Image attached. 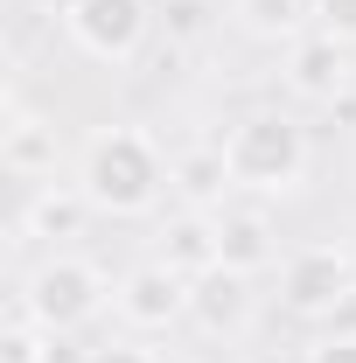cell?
<instances>
[{
  "instance_id": "2e32d148",
  "label": "cell",
  "mask_w": 356,
  "mask_h": 363,
  "mask_svg": "<svg viewBox=\"0 0 356 363\" xmlns=\"http://www.w3.org/2000/svg\"><path fill=\"white\" fill-rule=\"evenodd\" d=\"M314 28L356 49V0H314Z\"/></svg>"
},
{
  "instance_id": "4fadbf2b",
  "label": "cell",
  "mask_w": 356,
  "mask_h": 363,
  "mask_svg": "<svg viewBox=\"0 0 356 363\" xmlns=\"http://www.w3.org/2000/svg\"><path fill=\"white\" fill-rule=\"evenodd\" d=\"M189 321L203 328V335H245V321H252V272H203V279H189Z\"/></svg>"
},
{
  "instance_id": "3957f363",
  "label": "cell",
  "mask_w": 356,
  "mask_h": 363,
  "mask_svg": "<svg viewBox=\"0 0 356 363\" xmlns=\"http://www.w3.org/2000/svg\"><path fill=\"white\" fill-rule=\"evenodd\" d=\"M112 294H119V286L91 266L84 252H43L35 266L21 272V286H14V301L43 321V328H56V335L91 328V321L112 308Z\"/></svg>"
},
{
  "instance_id": "44dd1931",
  "label": "cell",
  "mask_w": 356,
  "mask_h": 363,
  "mask_svg": "<svg viewBox=\"0 0 356 363\" xmlns=\"http://www.w3.org/2000/svg\"><path fill=\"white\" fill-rule=\"evenodd\" d=\"M328 112H335V119H343V126H356V84L343 91V98H335V105H328Z\"/></svg>"
},
{
  "instance_id": "ac0fdd59",
  "label": "cell",
  "mask_w": 356,
  "mask_h": 363,
  "mask_svg": "<svg viewBox=\"0 0 356 363\" xmlns=\"http://www.w3.org/2000/svg\"><path fill=\"white\" fill-rule=\"evenodd\" d=\"M203 14H210L203 0H168V14H161L168 21V43H196L203 35Z\"/></svg>"
},
{
  "instance_id": "7a4b0ae2",
  "label": "cell",
  "mask_w": 356,
  "mask_h": 363,
  "mask_svg": "<svg viewBox=\"0 0 356 363\" xmlns=\"http://www.w3.org/2000/svg\"><path fill=\"white\" fill-rule=\"evenodd\" d=\"M77 189L98 217H147L168 196V154L140 126H98L77 154Z\"/></svg>"
},
{
  "instance_id": "8fae6325",
  "label": "cell",
  "mask_w": 356,
  "mask_h": 363,
  "mask_svg": "<svg viewBox=\"0 0 356 363\" xmlns=\"http://www.w3.org/2000/svg\"><path fill=\"white\" fill-rule=\"evenodd\" d=\"M91 217H98V210H91V196L77 189V182H43V189H28L14 238H43L49 252H63L70 238H84Z\"/></svg>"
},
{
  "instance_id": "5bb4252c",
  "label": "cell",
  "mask_w": 356,
  "mask_h": 363,
  "mask_svg": "<svg viewBox=\"0 0 356 363\" xmlns=\"http://www.w3.org/2000/svg\"><path fill=\"white\" fill-rule=\"evenodd\" d=\"M230 21H238L252 43L287 49V43H301V35H308L314 0H230Z\"/></svg>"
},
{
  "instance_id": "30bf717a",
  "label": "cell",
  "mask_w": 356,
  "mask_h": 363,
  "mask_svg": "<svg viewBox=\"0 0 356 363\" xmlns=\"http://www.w3.org/2000/svg\"><path fill=\"white\" fill-rule=\"evenodd\" d=\"M0 161H7V175H14V182H28V189L56 182V126H49V119H35V112L21 105V91H7Z\"/></svg>"
},
{
  "instance_id": "7c38bea8",
  "label": "cell",
  "mask_w": 356,
  "mask_h": 363,
  "mask_svg": "<svg viewBox=\"0 0 356 363\" xmlns=\"http://www.w3.org/2000/svg\"><path fill=\"white\" fill-rule=\"evenodd\" d=\"M217 238H223V266L230 272H259L279 266V224L266 203H223L217 210Z\"/></svg>"
},
{
  "instance_id": "8992f818",
  "label": "cell",
  "mask_w": 356,
  "mask_h": 363,
  "mask_svg": "<svg viewBox=\"0 0 356 363\" xmlns=\"http://www.w3.org/2000/svg\"><path fill=\"white\" fill-rule=\"evenodd\" d=\"M112 315L126 321L133 335H168L175 321H189V279L175 266H161V259H140L133 272H119Z\"/></svg>"
},
{
  "instance_id": "ffe728a7",
  "label": "cell",
  "mask_w": 356,
  "mask_h": 363,
  "mask_svg": "<svg viewBox=\"0 0 356 363\" xmlns=\"http://www.w3.org/2000/svg\"><path fill=\"white\" fill-rule=\"evenodd\" d=\"M77 7H84V0H35V14H49V21H70Z\"/></svg>"
},
{
  "instance_id": "e0dca14e",
  "label": "cell",
  "mask_w": 356,
  "mask_h": 363,
  "mask_svg": "<svg viewBox=\"0 0 356 363\" xmlns=\"http://www.w3.org/2000/svg\"><path fill=\"white\" fill-rule=\"evenodd\" d=\"M301 363H356V335H350V328H321Z\"/></svg>"
},
{
  "instance_id": "ba28073f",
  "label": "cell",
  "mask_w": 356,
  "mask_h": 363,
  "mask_svg": "<svg viewBox=\"0 0 356 363\" xmlns=\"http://www.w3.org/2000/svg\"><path fill=\"white\" fill-rule=\"evenodd\" d=\"M168 196L182 210H223L238 196L230 161H223V140H189V147L168 154Z\"/></svg>"
},
{
  "instance_id": "7402d4cb",
  "label": "cell",
  "mask_w": 356,
  "mask_h": 363,
  "mask_svg": "<svg viewBox=\"0 0 356 363\" xmlns=\"http://www.w3.org/2000/svg\"><path fill=\"white\" fill-rule=\"evenodd\" d=\"M189 363H196V357H189Z\"/></svg>"
},
{
  "instance_id": "6da1fadb",
  "label": "cell",
  "mask_w": 356,
  "mask_h": 363,
  "mask_svg": "<svg viewBox=\"0 0 356 363\" xmlns=\"http://www.w3.org/2000/svg\"><path fill=\"white\" fill-rule=\"evenodd\" d=\"M223 161H230V182H238V196H301L314 175V140L308 126L294 119V112H279V105H259V112H238L230 126H223Z\"/></svg>"
},
{
  "instance_id": "5b68a950",
  "label": "cell",
  "mask_w": 356,
  "mask_h": 363,
  "mask_svg": "<svg viewBox=\"0 0 356 363\" xmlns=\"http://www.w3.org/2000/svg\"><path fill=\"white\" fill-rule=\"evenodd\" d=\"M63 28H70V49H77V56L119 70V63H133L140 49H147V35H154V0H84Z\"/></svg>"
},
{
  "instance_id": "9c48e42d",
  "label": "cell",
  "mask_w": 356,
  "mask_h": 363,
  "mask_svg": "<svg viewBox=\"0 0 356 363\" xmlns=\"http://www.w3.org/2000/svg\"><path fill=\"white\" fill-rule=\"evenodd\" d=\"M154 259L175 266L182 279H203V272L223 266V238H217V210H168L161 230H154Z\"/></svg>"
},
{
  "instance_id": "277c9868",
  "label": "cell",
  "mask_w": 356,
  "mask_h": 363,
  "mask_svg": "<svg viewBox=\"0 0 356 363\" xmlns=\"http://www.w3.org/2000/svg\"><path fill=\"white\" fill-rule=\"evenodd\" d=\"M356 301V252L350 245H301L279 266V308L294 321H328Z\"/></svg>"
},
{
  "instance_id": "52a82bcc",
  "label": "cell",
  "mask_w": 356,
  "mask_h": 363,
  "mask_svg": "<svg viewBox=\"0 0 356 363\" xmlns=\"http://www.w3.org/2000/svg\"><path fill=\"white\" fill-rule=\"evenodd\" d=\"M287 91L294 98H308V105H335L343 91L356 84V63H350V43H335V35H321L308 28L301 43H287Z\"/></svg>"
},
{
  "instance_id": "d6986e66",
  "label": "cell",
  "mask_w": 356,
  "mask_h": 363,
  "mask_svg": "<svg viewBox=\"0 0 356 363\" xmlns=\"http://www.w3.org/2000/svg\"><path fill=\"white\" fill-rule=\"evenodd\" d=\"M84 363H161L140 335H112V342H98V350H84Z\"/></svg>"
},
{
  "instance_id": "9a60e30c",
  "label": "cell",
  "mask_w": 356,
  "mask_h": 363,
  "mask_svg": "<svg viewBox=\"0 0 356 363\" xmlns=\"http://www.w3.org/2000/svg\"><path fill=\"white\" fill-rule=\"evenodd\" d=\"M56 328H43V321L28 315L21 301L7 308V328H0V363H56Z\"/></svg>"
}]
</instances>
